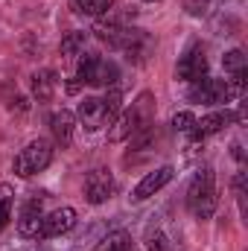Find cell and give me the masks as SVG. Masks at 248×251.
Here are the masks:
<instances>
[{"instance_id":"1","label":"cell","mask_w":248,"mask_h":251,"mask_svg":"<svg viewBox=\"0 0 248 251\" xmlns=\"http://www.w3.org/2000/svg\"><path fill=\"white\" fill-rule=\"evenodd\" d=\"M149 114H152V94H140L137 102H134L125 114L117 117L114 128L108 131V140H111V143H123V140H128L131 134H137L140 128L149 126Z\"/></svg>"},{"instance_id":"2","label":"cell","mask_w":248,"mask_h":251,"mask_svg":"<svg viewBox=\"0 0 248 251\" xmlns=\"http://www.w3.org/2000/svg\"><path fill=\"white\" fill-rule=\"evenodd\" d=\"M187 207H190L193 216H198V219H210V216H213V210H216V187H213V173H210V170L196 173V178L190 181Z\"/></svg>"},{"instance_id":"3","label":"cell","mask_w":248,"mask_h":251,"mask_svg":"<svg viewBox=\"0 0 248 251\" xmlns=\"http://www.w3.org/2000/svg\"><path fill=\"white\" fill-rule=\"evenodd\" d=\"M50 161H53V143L44 140V137H38V140H32V143H26V146L21 149V155L15 158V173H18L21 178H29V176H35V173L47 170Z\"/></svg>"},{"instance_id":"4","label":"cell","mask_w":248,"mask_h":251,"mask_svg":"<svg viewBox=\"0 0 248 251\" xmlns=\"http://www.w3.org/2000/svg\"><path fill=\"white\" fill-rule=\"evenodd\" d=\"M76 79L88 82V85L108 88V85L117 82V64L108 62V59H99V56H82L79 70H76Z\"/></svg>"},{"instance_id":"5","label":"cell","mask_w":248,"mask_h":251,"mask_svg":"<svg viewBox=\"0 0 248 251\" xmlns=\"http://www.w3.org/2000/svg\"><path fill=\"white\" fill-rule=\"evenodd\" d=\"M111 193H114V178H111L108 170H94V173H88V178H85V199H88L91 204L108 201Z\"/></svg>"},{"instance_id":"6","label":"cell","mask_w":248,"mask_h":251,"mask_svg":"<svg viewBox=\"0 0 248 251\" xmlns=\"http://www.w3.org/2000/svg\"><path fill=\"white\" fill-rule=\"evenodd\" d=\"M41 222H44L41 199L32 196V199H26V204L21 207V216H18V234H21V237H38V234H41Z\"/></svg>"},{"instance_id":"7","label":"cell","mask_w":248,"mask_h":251,"mask_svg":"<svg viewBox=\"0 0 248 251\" xmlns=\"http://www.w3.org/2000/svg\"><path fill=\"white\" fill-rule=\"evenodd\" d=\"M79 120L85 128H99V126L111 123V117H108V108H105V100H99V97H85L82 102H79Z\"/></svg>"},{"instance_id":"8","label":"cell","mask_w":248,"mask_h":251,"mask_svg":"<svg viewBox=\"0 0 248 251\" xmlns=\"http://www.w3.org/2000/svg\"><path fill=\"white\" fill-rule=\"evenodd\" d=\"M73 225H76V210H73V207H56L53 213L44 216L38 237H62V234H67Z\"/></svg>"},{"instance_id":"9","label":"cell","mask_w":248,"mask_h":251,"mask_svg":"<svg viewBox=\"0 0 248 251\" xmlns=\"http://www.w3.org/2000/svg\"><path fill=\"white\" fill-rule=\"evenodd\" d=\"M175 73H178V79H184V82H198V79H204V73H207V59H204V53H201L198 47H190L184 56H181Z\"/></svg>"},{"instance_id":"10","label":"cell","mask_w":248,"mask_h":251,"mask_svg":"<svg viewBox=\"0 0 248 251\" xmlns=\"http://www.w3.org/2000/svg\"><path fill=\"white\" fill-rule=\"evenodd\" d=\"M173 176H175V170H173V167H161V170H155V173L143 176V178H140V184L134 187V199H137V201H143V199L155 196L158 190H164L170 181H173Z\"/></svg>"},{"instance_id":"11","label":"cell","mask_w":248,"mask_h":251,"mask_svg":"<svg viewBox=\"0 0 248 251\" xmlns=\"http://www.w3.org/2000/svg\"><path fill=\"white\" fill-rule=\"evenodd\" d=\"M73 126H76V117H73L67 108L56 111V114L50 117V128H53V137H56L59 146H70V143H73Z\"/></svg>"},{"instance_id":"12","label":"cell","mask_w":248,"mask_h":251,"mask_svg":"<svg viewBox=\"0 0 248 251\" xmlns=\"http://www.w3.org/2000/svg\"><path fill=\"white\" fill-rule=\"evenodd\" d=\"M231 120H234V117H231V111H216V114H207V117L196 120V128L190 131V137L201 140V137H207V134H216V131H222L225 126L231 123Z\"/></svg>"},{"instance_id":"13","label":"cell","mask_w":248,"mask_h":251,"mask_svg":"<svg viewBox=\"0 0 248 251\" xmlns=\"http://www.w3.org/2000/svg\"><path fill=\"white\" fill-rule=\"evenodd\" d=\"M56 88H59V79H56V73H53V70H38V73L32 76V94H35L41 102L53 100Z\"/></svg>"},{"instance_id":"14","label":"cell","mask_w":248,"mask_h":251,"mask_svg":"<svg viewBox=\"0 0 248 251\" xmlns=\"http://www.w3.org/2000/svg\"><path fill=\"white\" fill-rule=\"evenodd\" d=\"M222 64H225V73H228V76H243V73L248 70V59H246L243 50H231V53H225Z\"/></svg>"},{"instance_id":"15","label":"cell","mask_w":248,"mask_h":251,"mask_svg":"<svg viewBox=\"0 0 248 251\" xmlns=\"http://www.w3.org/2000/svg\"><path fill=\"white\" fill-rule=\"evenodd\" d=\"M76 12H85V15H94V18H102L108 9H111V0H73Z\"/></svg>"},{"instance_id":"16","label":"cell","mask_w":248,"mask_h":251,"mask_svg":"<svg viewBox=\"0 0 248 251\" xmlns=\"http://www.w3.org/2000/svg\"><path fill=\"white\" fill-rule=\"evenodd\" d=\"M94 251H131V240H128V234L117 231V234L105 237V240H102Z\"/></svg>"},{"instance_id":"17","label":"cell","mask_w":248,"mask_h":251,"mask_svg":"<svg viewBox=\"0 0 248 251\" xmlns=\"http://www.w3.org/2000/svg\"><path fill=\"white\" fill-rule=\"evenodd\" d=\"M85 50V32H70L62 41V56L64 59H76Z\"/></svg>"},{"instance_id":"18","label":"cell","mask_w":248,"mask_h":251,"mask_svg":"<svg viewBox=\"0 0 248 251\" xmlns=\"http://www.w3.org/2000/svg\"><path fill=\"white\" fill-rule=\"evenodd\" d=\"M9 216H12V187L0 184V228L9 222Z\"/></svg>"},{"instance_id":"19","label":"cell","mask_w":248,"mask_h":251,"mask_svg":"<svg viewBox=\"0 0 248 251\" xmlns=\"http://www.w3.org/2000/svg\"><path fill=\"white\" fill-rule=\"evenodd\" d=\"M149 251H173V243L167 240L164 231H149V240H146Z\"/></svg>"},{"instance_id":"20","label":"cell","mask_w":248,"mask_h":251,"mask_svg":"<svg viewBox=\"0 0 248 251\" xmlns=\"http://www.w3.org/2000/svg\"><path fill=\"white\" fill-rule=\"evenodd\" d=\"M173 128L181 131V134H190V131L196 128V117H193L190 111H178V114L173 117Z\"/></svg>"},{"instance_id":"21","label":"cell","mask_w":248,"mask_h":251,"mask_svg":"<svg viewBox=\"0 0 248 251\" xmlns=\"http://www.w3.org/2000/svg\"><path fill=\"white\" fill-rule=\"evenodd\" d=\"M201 6H207V0H187V9L190 12H201Z\"/></svg>"},{"instance_id":"22","label":"cell","mask_w":248,"mask_h":251,"mask_svg":"<svg viewBox=\"0 0 248 251\" xmlns=\"http://www.w3.org/2000/svg\"><path fill=\"white\" fill-rule=\"evenodd\" d=\"M146 3H158V0H146Z\"/></svg>"}]
</instances>
